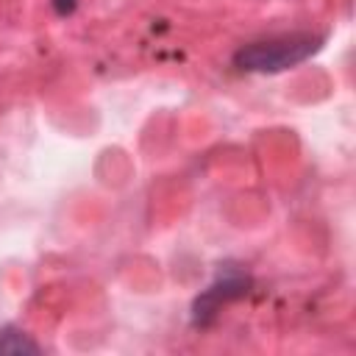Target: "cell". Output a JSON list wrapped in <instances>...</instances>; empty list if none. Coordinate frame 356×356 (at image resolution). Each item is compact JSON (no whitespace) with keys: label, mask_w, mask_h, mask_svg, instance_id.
<instances>
[{"label":"cell","mask_w":356,"mask_h":356,"mask_svg":"<svg viewBox=\"0 0 356 356\" xmlns=\"http://www.w3.org/2000/svg\"><path fill=\"white\" fill-rule=\"evenodd\" d=\"M323 47L317 33H284L259 42H248L234 53V67L242 72H284L303 64Z\"/></svg>","instance_id":"6da1fadb"},{"label":"cell","mask_w":356,"mask_h":356,"mask_svg":"<svg viewBox=\"0 0 356 356\" xmlns=\"http://www.w3.org/2000/svg\"><path fill=\"white\" fill-rule=\"evenodd\" d=\"M248 289H250V278H248L245 273H234V270H231V273L220 275L209 289H203V292L197 295V300H195V306H192V323L200 325V328L209 325V323L220 314L222 306H228V303L245 298Z\"/></svg>","instance_id":"7a4b0ae2"},{"label":"cell","mask_w":356,"mask_h":356,"mask_svg":"<svg viewBox=\"0 0 356 356\" xmlns=\"http://www.w3.org/2000/svg\"><path fill=\"white\" fill-rule=\"evenodd\" d=\"M42 348L19 328H0V356H25V353H39Z\"/></svg>","instance_id":"3957f363"},{"label":"cell","mask_w":356,"mask_h":356,"mask_svg":"<svg viewBox=\"0 0 356 356\" xmlns=\"http://www.w3.org/2000/svg\"><path fill=\"white\" fill-rule=\"evenodd\" d=\"M50 3H53L56 14L67 17V14H72V11H75V3H78V0H50Z\"/></svg>","instance_id":"277c9868"}]
</instances>
